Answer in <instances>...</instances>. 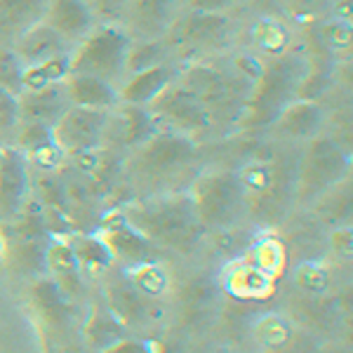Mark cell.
Segmentation results:
<instances>
[{
  "label": "cell",
  "instance_id": "obj_1",
  "mask_svg": "<svg viewBox=\"0 0 353 353\" xmlns=\"http://www.w3.org/2000/svg\"><path fill=\"white\" fill-rule=\"evenodd\" d=\"M261 61L254 57H236L229 64H191L179 71V81L201 99L212 123V130L231 132L241 128L252 85L259 76Z\"/></svg>",
  "mask_w": 353,
  "mask_h": 353
},
{
  "label": "cell",
  "instance_id": "obj_2",
  "mask_svg": "<svg viewBox=\"0 0 353 353\" xmlns=\"http://www.w3.org/2000/svg\"><path fill=\"white\" fill-rule=\"evenodd\" d=\"M198 146L184 134L156 132L139 146L128 151L123 161V172L132 186L151 189L156 193L186 191L196 179Z\"/></svg>",
  "mask_w": 353,
  "mask_h": 353
},
{
  "label": "cell",
  "instance_id": "obj_3",
  "mask_svg": "<svg viewBox=\"0 0 353 353\" xmlns=\"http://www.w3.org/2000/svg\"><path fill=\"white\" fill-rule=\"evenodd\" d=\"M121 212L137 233L161 250L189 254L198 248L205 233L189 191L137 198L121 208Z\"/></svg>",
  "mask_w": 353,
  "mask_h": 353
},
{
  "label": "cell",
  "instance_id": "obj_4",
  "mask_svg": "<svg viewBox=\"0 0 353 353\" xmlns=\"http://www.w3.org/2000/svg\"><path fill=\"white\" fill-rule=\"evenodd\" d=\"M297 161L278 153H259L236 170L245 193V214L261 226H276L288 217L294 203Z\"/></svg>",
  "mask_w": 353,
  "mask_h": 353
},
{
  "label": "cell",
  "instance_id": "obj_5",
  "mask_svg": "<svg viewBox=\"0 0 353 353\" xmlns=\"http://www.w3.org/2000/svg\"><path fill=\"white\" fill-rule=\"evenodd\" d=\"M309 57L301 52H288L285 50L276 57H269V61L261 64L257 81L252 85L241 128H271L273 121L281 116V111L288 104H292L294 99H299L301 88L309 81Z\"/></svg>",
  "mask_w": 353,
  "mask_h": 353
},
{
  "label": "cell",
  "instance_id": "obj_6",
  "mask_svg": "<svg viewBox=\"0 0 353 353\" xmlns=\"http://www.w3.org/2000/svg\"><path fill=\"white\" fill-rule=\"evenodd\" d=\"M351 176L349 153L330 137H313L309 146L301 151L297 161V179H294V203L313 205L323 193L341 184Z\"/></svg>",
  "mask_w": 353,
  "mask_h": 353
},
{
  "label": "cell",
  "instance_id": "obj_7",
  "mask_svg": "<svg viewBox=\"0 0 353 353\" xmlns=\"http://www.w3.org/2000/svg\"><path fill=\"white\" fill-rule=\"evenodd\" d=\"M186 191L205 231L233 229L245 217V193L236 170L198 174Z\"/></svg>",
  "mask_w": 353,
  "mask_h": 353
},
{
  "label": "cell",
  "instance_id": "obj_8",
  "mask_svg": "<svg viewBox=\"0 0 353 353\" xmlns=\"http://www.w3.org/2000/svg\"><path fill=\"white\" fill-rule=\"evenodd\" d=\"M132 38L121 24H97L78 45L71 48V73L94 76L118 85L125 76Z\"/></svg>",
  "mask_w": 353,
  "mask_h": 353
},
{
  "label": "cell",
  "instance_id": "obj_9",
  "mask_svg": "<svg viewBox=\"0 0 353 353\" xmlns=\"http://www.w3.org/2000/svg\"><path fill=\"white\" fill-rule=\"evenodd\" d=\"M146 111L156 123L158 132L184 134L193 141H196V137L212 132V123H210L208 111L203 109L201 99L179 78L174 83H170L146 106Z\"/></svg>",
  "mask_w": 353,
  "mask_h": 353
},
{
  "label": "cell",
  "instance_id": "obj_10",
  "mask_svg": "<svg viewBox=\"0 0 353 353\" xmlns=\"http://www.w3.org/2000/svg\"><path fill=\"white\" fill-rule=\"evenodd\" d=\"M101 281V301L113 313L125 330H141L156 325L163 318V306L158 299L146 297L144 292L134 288V283L125 276L123 269L111 266Z\"/></svg>",
  "mask_w": 353,
  "mask_h": 353
},
{
  "label": "cell",
  "instance_id": "obj_11",
  "mask_svg": "<svg viewBox=\"0 0 353 353\" xmlns=\"http://www.w3.org/2000/svg\"><path fill=\"white\" fill-rule=\"evenodd\" d=\"M106 116L109 111L68 106L52 128V137L61 153L71 158H83L99 151L104 144Z\"/></svg>",
  "mask_w": 353,
  "mask_h": 353
},
{
  "label": "cell",
  "instance_id": "obj_12",
  "mask_svg": "<svg viewBox=\"0 0 353 353\" xmlns=\"http://www.w3.org/2000/svg\"><path fill=\"white\" fill-rule=\"evenodd\" d=\"M179 17V0H128L121 26L132 41H163Z\"/></svg>",
  "mask_w": 353,
  "mask_h": 353
},
{
  "label": "cell",
  "instance_id": "obj_13",
  "mask_svg": "<svg viewBox=\"0 0 353 353\" xmlns=\"http://www.w3.org/2000/svg\"><path fill=\"white\" fill-rule=\"evenodd\" d=\"M165 38H170V43L174 48L186 50V52H193V50H217L229 43L231 24L224 14H201L189 10V17H184V19L176 17V21Z\"/></svg>",
  "mask_w": 353,
  "mask_h": 353
},
{
  "label": "cell",
  "instance_id": "obj_14",
  "mask_svg": "<svg viewBox=\"0 0 353 353\" xmlns=\"http://www.w3.org/2000/svg\"><path fill=\"white\" fill-rule=\"evenodd\" d=\"M97 236L109 248L113 261H116V264L121 261L123 266L158 259V254H161V248H156L151 241H146L141 233H137L132 226L125 221L121 210L106 214V217L101 219Z\"/></svg>",
  "mask_w": 353,
  "mask_h": 353
},
{
  "label": "cell",
  "instance_id": "obj_15",
  "mask_svg": "<svg viewBox=\"0 0 353 353\" xmlns=\"http://www.w3.org/2000/svg\"><path fill=\"white\" fill-rule=\"evenodd\" d=\"M31 191L28 161L17 146L0 149V221L10 224L24 210Z\"/></svg>",
  "mask_w": 353,
  "mask_h": 353
},
{
  "label": "cell",
  "instance_id": "obj_16",
  "mask_svg": "<svg viewBox=\"0 0 353 353\" xmlns=\"http://www.w3.org/2000/svg\"><path fill=\"white\" fill-rule=\"evenodd\" d=\"M221 297L219 281L210 273H196L186 278L176 290V313L184 327H201L217 311Z\"/></svg>",
  "mask_w": 353,
  "mask_h": 353
},
{
  "label": "cell",
  "instance_id": "obj_17",
  "mask_svg": "<svg viewBox=\"0 0 353 353\" xmlns=\"http://www.w3.org/2000/svg\"><path fill=\"white\" fill-rule=\"evenodd\" d=\"M221 294H226L236 304H261L269 301L276 292V278L261 271L250 259L233 261L219 278Z\"/></svg>",
  "mask_w": 353,
  "mask_h": 353
},
{
  "label": "cell",
  "instance_id": "obj_18",
  "mask_svg": "<svg viewBox=\"0 0 353 353\" xmlns=\"http://www.w3.org/2000/svg\"><path fill=\"white\" fill-rule=\"evenodd\" d=\"M158 132L156 123L144 106L118 101L106 116L104 144H113L123 151H130Z\"/></svg>",
  "mask_w": 353,
  "mask_h": 353
},
{
  "label": "cell",
  "instance_id": "obj_19",
  "mask_svg": "<svg viewBox=\"0 0 353 353\" xmlns=\"http://www.w3.org/2000/svg\"><path fill=\"white\" fill-rule=\"evenodd\" d=\"M28 304L36 321L54 334H66L71 323V299L50 276H38L28 288Z\"/></svg>",
  "mask_w": 353,
  "mask_h": 353
},
{
  "label": "cell",
  "instance_id": "obj_20",
  "mask_svg": "<svg viewBox=\"0 0 353 353\" xmlns=\"http://www.w3.org/2000/svg\"><path fill=\"white\" fill-rule=\"evenodd\" d=\"M43 21L54 28L71 48L97 26V19L83 0H50Z\"/></svg>",
  "mask_w": 353,
  "mask_h": 353
},
{
  "label": "cell",
  "instance_id": "obj_21",
  "mask_svg": "<svg viewBox=\"0 0 353 353\" xmlns=\"http://www.w3.org/2000/svg\"><path fill=\"white\" fill-rule=\"evenodd\" d=\"M68 106L64 83L43 90H24L19 94V123H36L52 130Z\"/></svg>",
  "mask_w": 353,
  "mask_h": 353
},
{
  "label": "cell",
  "instance_id": "obj_22",
  "mask_svg": "<svg viewBox=\"0 0 353 353\" xmlns=\"http://www.w3.org/2000/svg\"><path fill=\"white\" fill-rule=\"evenodd\" d=\"M50 0H0V48H12L31 26L41 24Z\"/></svg>",
  "mask_w": 353,
  "mask_h": 353
},
{
  "label": "cell",
  "instance_id": "obj_23",
  "mask_svg": "<svg viewBox=\"0 0 353 353\" xmlns=\"http://www.w3.org/2000/svg\"><path fill=\"white\" fill-rule=\"evenodd\" d=\"M45 271H50V278L64 290V294L71 301L81 297L83 273L66 238H50L48 250H45Z\"/></svg>",
  "mask_w": 353,
  "mask_h": 353
},
{
  "label": "cell",
  "instance_id": "obj_24",
  "mask_svg": "<svg viewBox=\"0 0 353 353\" xmlns=\"http://www.w3.org/2000/svg\"><path fill=\"white\" fill-rule=\"evenodd\" d=\"M64 92L68 97V104L83 106V109L111 111L121 101L118 85L94 76H81V73H68L64 81Z\"/></svg>",
  "mask_w": 353,
  "mask_h": 353
},
{
  "label": "cell",
  "instance_id": "obj_25",
  "mask_svg": "<svg viewBox=\"0 0 353 353\" xmlns=\"http://www.w3.org/2000/svg\"><path fill=\"white\" fill-rule=\"evenodd\" d=\"M17 149L26 156L28 163L38 165L41 170H57L64 161V153L57 146L52 130L36 123L17 125Z\"/></svg>",
  "mask_w": 353,
  "mask_h": 353
},
{
  "label": "cell",
  "instance_id": "obj_26",
  "mask_svg": "<svg viewBox=\"0 0 353 353\" xmlns=\"http://www.w3.org/2000/svg\"><path fill=\"white\" fill-rule=\"evenodd\" d=\"M176 78H179V68L172 66L170 61L151 66V68H146V71L132 73V76L125 81L123 88H118L121 101H128V104H134V106H144L146 109V106H149L170 83H174Z\"/></svg>",
  "mask_w": 353,
  "mask_h": 353
},
{
  "label": "cell",
  "instance_id": "obj_27",
  "mask_svg": "<svg viewBox=\"0 0 353 353\" xmlns=\"http://www.w3.org/2000/svg\"><path fill=\"white\" fill-rule=\"evenodd\" d=\"M12 52L24 66H33L45 59H52L57 54L71 52V45L54 28H50L45 21H41V24L28 28L24 36L12 45Z\"/></svg>",
  "mask_w": 353,
  "mask_h": 353
},
{
  "label": "cell",
  "instance_id": "obj_28",
  "mask_svg": "<svg viewBox=\"0 0 353 353\" xmlns=\"http://www.w3.org/2000/svg\"><path fill=\"white\" fill-rule=\"evenodd\" d=\"M323 123H325V113L316 101L294 99L281 111V116L273 121L271 128H276L285 137H292V139H313L321 134Z\"/></svg>",
  "mask_w": 353,
  "mask_h": 353
},
{
  "label": "cell",
  "instance_id": "obj_29",
  "mask_svg": "<svg viewBox=\"0 0 353 353\" xmlns=\"http://www.w3.org/2000/svg\"><path fill=\"white\" fill-rule=\"evenodd\" d=\"M83 337L88 341V346H92L97 353H101L109 346L118 344L121 339H125V327L113 318V313L106 309V304L101 299H97L88 311L83 325Z\"/></svg>",
  "mask_w": 353,
  "mask_h": 353
},
{
  "label": "cell",
  "instance_id": "obj_30",
  "mask_svg": "<svg viewBox=\"0 0 353 353\" xmlns=\"http://www.w3.org/2000/svg\"><path fill=\"white\" fill-rule=\"evenodd\" d=\"M71 248H73V254H76V261L81 266V273L83 276H90V278H101L106 271L111 269L116 261H113L109 248L104 245L97 233H88V236H76L71 238Z\"/></svg>",
  "mask_w": 353,
  "mask_h": 353
},
{
  "label": "cell",
  "instance_id": "obj_31",
  "mask_svg": "<svg viewBox=\"0 0 353 353\" xmlns=\"http://www.w3.org/2000/svg\"><path fill=\"white\" fill-rule=\"evenodd\" d=\"M297 332L299 330L294 325V321H290L283 313H261L250 325V334L261 346V351L281 349V346L290 344L297 337Z\"/></svg>",
  "mask_w": 353,
  "mask_h": 353
},
{
  "label": "cell",
  "instance_id": "obj_32",
  "mask_svg": "<svg viewBox=\"0 0 353 353\" xmlns=\"http://www.w3.org/2000/svg\"><path fill=\"white\" fill-rule=\"evenodd\" d=\"M71 73V52L57 54L52 59H45L41 64L24 66V76H21V92L24 90H43L50 85L64 83Z\"/></svg>",
  "mask_w": 353,
  "mask_h": 353
},
{
  "label": "cell",
  "instance_id": "obj_33",
  "mask_svg": "<svg viewBox=\"0 0 353 353\" xmlns=\"http://www.w3.org/2000/svg\"><path fill=\"white\" fill-rule=\"evenodd\" d=\"M125 276L134 283V288L139 292H144L151 299H163L170 290V276L165 271V266L158 259L151 261H139L132 266H123Z\"/></svg>",
  "mask_w": 353,
  "mask_h": 353
},
{
  "label": "cell",
  "instance_id": "obj_34",
  "mask_svg": "<svg viewBox=\"0 0 353 353\" xmlns=\"http://www.w3.org/2000/svg\"><path fill=\"white\" fill-rule=\"evenodd\" d=\"M170 59V43L165 41H132L128 59H125V76L146 71L151 66L165 64Z\"/></svg>",
  "mask_w": 353,
  "mask_h": 353
},
{
  "label": "cell",
  "instance_id": "obj_35",
  "mask_svg": "<svg viewBox=\"0 0 353 353\" xmlns=\"http://www.w3.org/2000/svg\"><path fill=\"white\" fill-rule=\"evenodd\" d=\"M318 214L323 221L334 226H344L349 224L351 217V181L344 179L341 184L332 186L327 193H323L318 198Z\"/></svg>",
  "mask_w": 353,
  "mask_h": 353
},
{
  "label": "cell",
  "instance_id": "obj_36",
  "mask_svg": "<svg viewBox=\"0 0 353 353\" xmlns=\"http://www.w3.org/2000/svg\"><path fill=\"white\" fill-rule=\"evenodd\" d=\"M248 259L278 281V278L285 273L288 250H285V245H283V241H278V238H273V236H264L261 241H257L250 248Z\"/></svg>",
  "mask_w": 353,
  "mask_h": 353
},
{
  "label": "cell",
  "instance_id": "obj_37",
  "mask_svg": "<svg viewBox=\"0 0 353 353\" xmlns=\"http://www.w3.org/2000/svg\"><path fill=\"white\" fill-rule=\"evenodd\" d=\"M294 318H299L311 330H330L334 323V304L325 297L304 294L294 304Z\"/></svg>",
  "mask_w": 353,
  "mask_h": 353
},
{
  "label": "cell",
  "instance_id": "obj_38",
  "mask_svg": "<svg viewBox=\"0 0 353 353\" xmlns=\"http://www.w3.org/2000/svg\"><path fill=\"white\" fill-rule=\"evenodd\" d=\"M294 283H297V288L301 290V294L323 297L330 290L332 276H330V269L323 261H304V264H299L297 271H294Z\"/></svg>",
  "mask_w": 353,
  "mask_h": 353
},
{
  "label": "cell",
  "instance_id": "obj_39",
  "mask_svg": "<svg viewBox=\"0 0 353 353\" xmlns=\"http://www.w3.org/2000/svg\"><path fill=\"white\" fill-rule=\"evenodd\" d=\"M21 76H24V64L17 59L12 48H0V85L10 90L12 94H21Z\"/></svg>",
  "mask_w": 353,
  "mask_h": 353
},
{
  "label": "cell",
  "instance_id": "obj_40",
  "mask_svg": "<svg viewBox=\"0 0 353 353\" xmlns=\"http://www.w3.org/2000/svg\"><path fill=\"white\" fill-rule=\"evenodd\" d=\"M90 8V12L97 19V24H121L128 0H83Z\"/></svg>",
  "mask_w": 353,
  "mask_h": 353
},
{
  "label": "cell",
  "instance_id": "obj_41",
  "mask_svg": "<svg viewBox=\"0 0 353 353\" xmlns=\"http://www.w3.org/2000/svg\"><path fill=\"white\" fill-rule=\"evenodd\" d=\"M19 125V97L0 85V134L17 132Z\"/></svg>",
  "mask_w": 353,
  "mask_h": 353
},
{
  "label": "cell",
  "instance_id": "obj_42",
  "mask_svg": "<svg viewBox=\"0 0 353 353\" xmlns=\"http://www.w3.org/2000/svg\"><path fill=\"white\" fill-rule=\"evenodd\" d=\"M283 26L273 24V21H261V24L257 26V31H254V41H257V45L261 50H264L269 57H276L281 52H285L288 48V38H273L276 33H281Z\"/></svg>",
  "mask_w": 353,
  "mask_h": 353
},
{
  "label": "cell",
  "instance_id": "obj_43",
  "mask_svg": "<svg viewBox=\"0 0 353 353\" xmlns=\"http://www.w3.org/2000/svg\"><path fill=\"white\" fill-rule=\"evenodd\" d=\"M101 353H161V346L153 344V341H144V339H130L125 337L118 344L109 346Z\"/></svg>",
  "mask_w": 353,
  "mask_h": 353
},
{
  "label": "cell",
  "instance_id": "obj_44",
  "mask_svg": "<svg viewBox=\"0 0 353 353\" xmlns=\"http://www.w3.org/2000/svg\"><path fill=\"white\" fill-rule=\"evenodd\" d=\"M261 353H321V351H318L316 339L309 337V334H304V332H297V337L290 341V344L281 346V349L261 351Z\"/></svg>",
  "mask_w": 353,
  "mask_h": 353
},
{
  "label": "cell",
  "instance_id": "obj_45",
  "mask_svg": "<svg viewBox=\"0 0 353 353\" xmlns=\"http://www.w3.org/2000/svg\"><path fill=\"white\" fill-rule=\"evenodd\" d=\"M236 0H186V8L191 12H201V14H221L231 8Z\"/></svg>",
  "mask_w": 353,
  "mask_h": 353
},
{
  "label": "cell",
  "instance_id": "obj_46",
  "mask_svg": "<svg viewBox=\"0 0 353 353\" xmlns=\"http://www.w3.org/2000/svg\"><path fill=\"white\" fill-rule=\"evenodd\" d=\"M332 245H334V250H337L339 257H346V259L351 257V229H349V224L337 226V229H334Z\"/></svg>",
  "mask_w": 353,
  "mask_h": 353
},
{
  "label": "cell",
  "instance_id": "obj_47",
  "mask_svg": "<svg viewBox=\"0 0 353 353\" xmlns=\"http://www.w3.org/2000/svg\"><path fill=\"white\" fill-rule=\"evenodd\" d=\"M210 353H224V351H210Z\"/></svg>",
  "mask_w": 353,
  "mask_h": 353
}]
</instances>
